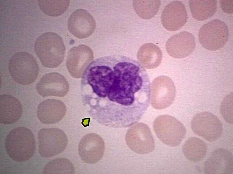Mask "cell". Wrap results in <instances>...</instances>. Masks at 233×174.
Listing matches in <instances>:
<instances>
[{
	"label": "cell",
	"instance_id": "6da1fadb",
	"mask_svg": "<svg viewBox=\"0 0 233 174\" xmlns=\"http://www.w3.org/2000/svg\"><path fill=\"white\" fill-rule=\"evenodd\" d=\"M34 50L42 64L45 67L53 68L63 61L65 47L61 37L52 32L44 33L36 39Z\"/></svg>",
	"mask_w": 233,
	"mask_h": 174
},
{
	"label": "cell",
	"instance_id": "7a4b0ae2",
	"mask_svg": "<svg viewBox=\"0 0 233 174\" xmlns=\"http://www.w3.org/2000/svg\"><path fill=\"white\" fill-rule=\"evenodd\" d=\"M6 153L13 160L19 162L31 158L36 150L34 136L29 129L18 127L11 130L5 140Z\"/></svg>",
	"mask_w": 233,
	"mask_h": 174
},
{
	"label": "cell",
	"instance_id": "3957f363",
	"mask_svg": "<svg viewBox=\"0 0 233 174\" xmlns=\"http://www.w3.org/2000/svg\"><path fill=\"white\" fill-rule=\"evenodd\" d=\"M8 68L13 79L22 85L33 83L38 74V66L35 58L25 52H18L12 56L9 61Z\"/></svg>",
	"mask_w": 233,
	"mask_h": 174
},
{
	"label": "cell",
	"instance_id": "277c9868",
	"mask_svg": "<svg viewBox=\"0 0 233 174\" xmlns=\"http://www.w3.org/2000/svg\"><path fill=\"white\" fill-rule=\"evenodd\" d=\"M154 132L158 139L171 147L179 145L185 137L186 130L183 124L175 117L169 115L159 116L153 123Z\"/></svg>",
	"mask_w": 233,
	"mask_h": 174
},
{
	"label": "cell",
	"instance_id": "5b68a950",
	"mask_svg": "<svg viewBox=\"0 0 233 174\" xmlns=\"http://www.w3.org/2000/svg\"><path fill=\"white\" fill-rule=\"evenodd\" d=\"M229 36L227 24L218 19H213L204 24L198 33L199 39L202 46L211 51L222 48L227 42Z\"/></svg>",
	"mask_w": 233,
	"mask_h": 174
},
{
	"label": "cell",
	"instance_id": "8992f818",
	"mask_svg": "<svg viewBox=\"0 0 233 174\" xmlns=\"http://www.w3.org/2000/svg\"><path fill=\"white\" fill-rule=\"evenodd\" d=\"M38 140L39 153L45 158L60 154L65 150L68 143L65 133L56 128L40 129L38 133Z\"/></svg>",
	"mask_w": 233,
	"mask_h": 174
},
{
	"label": "cell",
	"instance_id": "52a82bcc",
	"mask_svg": "<svg viewBox=\"0 0 233 174\" xmlns=\"http://www.w3.org/2000/svg\"><path fill=\"white\" fill-rule=\"evenodd\" d=\"M125 140L129 148L139 154H147L154 150V139L148 126L143 123H136L128 130Z\"/></svg>",
	"mask_w": 233,
	"mask_h": 174
},
{
	"label": "cell",
	"instance_id": "ba28073f",
	"mask_svg": "<svg viewBox=\"0 0 233 174\" xmlns=\"http://www.w3.org/2000/svg\"><path fill=\"white\" fill-rule=\"evenodd\" d=\"M190 126L195 133L209 142L217 140L223 132V125L218 118L208 112L195 115L191 120Z\"/></svg>",
	"mask_w": 233,
	"mask_h": 174
},
{
	"label": "cell",
	"instance_id": "9c48e42d",
	"mask_svg": "<svg viewBox=\"0 0 233 174\" xmlns=\"http://www.w3.org/2000/svg\"><path fill=\"white\" fill-rule=\"evenodd\" d=\"M176 94V88L172 79L166 76H158L151 85V104L156 109L167 108L173 102Z\"/></svg>",
	"mask_w": 233,
	"mask_h": 174
},
{
	"label": "cell",
	"instance_id": "30bf717a",
	"mask_svg": "<svg viewBox=\"0 0 233 174\" xmlns=\"http://www.w3.org/2000/svg\"><path fill=\"white\" fill-rule=\"evenodd\" d=\"M93 59V52L88 46L81 45L72 48L68 52L66 60V65L68 72L74 78L81 77Z\"/></svg>",
	"mask_w": 233,
	"mask_h": 174
},
{
	"label": "cell",
	"instance_id": "8fae6325",
	"mask_svg": "<svg viewBox=\"0 0 233 174\" xmlns=\"http://www.w3.org/2000/svg\"><path fill=\"white\" fill-rule=\"evenodd\" d=\"M105 145L102 138L93 133L85 135L81 139L78 147L79 156L84 162L90 164H95L103 157Z\"/></svg>",
	"mask_w": 233,
	"mask_h": 174
},
{
	"label": "cell",
	"instance_id": "7c38bea8",
	"mask_svg": "<svg viewBox=\"0 0 233 174\" xmlns=\"http://www.w3.org/2000/svg\"><path fill=\"white\" fill-rule=\"evenodd\" d=\"M36 88L38 93L43 97H63L68 92L69 85L64 76L53 72L45 75L37 84Z\"/></svg>",
	"mask_w": 233,
	"mask_h": 174
},
{
	"label": "cell",
	"instance_id": "4fadbf2b",
	"mask_svg": "<svg viewBox=\"0 0 233 174\" xmlns=\"http://www.w3.org/2000/svg\"><path fill=\"white\" fill-rule=\"evenodd\" d=\"M68 28L70 32L76 37L84 39L90 36L96 26L95 20L86 10L79 9L75 11L68 19Z\"/></svg>",
	"mask_w": 233,
	"mask_h": 174
},
{
	"label": "cell",
	"instance_id": "5bb4252c",
	"mask_svg": "<svg viewBox=\"0 0 233 174\" xmlns=\"http://www.w3.org/2000/svg\"><path fill=\"white\" fill-rule=\"evenodd\" d=\"M204 170L205 174H232V153L223 148L215 150L205 162Z\"/></svg>",
	"mask_w": 233,
	"mask_h": 174
},
{
	"label": "cell",
	"instance_id": "9a60e30c",
	"mask_svg": "<svg viewBox=\"0 0 233 174\" xmlns=\"http://www.w3.org/2000/svg\"><path fill=\"white\" fill-rule=\"evenodd\" d=\"M195 46L193 35L190 32L183 31L170 37L165 45L167 52L172 57L177 59L185 58L190 55Z\"/></svg>",
	"mask_w": 233,
	"mask_h": 174
},
{
	"label": "cell",
	"instance_id": "2e32d148",
	"mask_svg": "<svg viewBox=\"0 0 233 174\" xmlns=\"http://www.w3.org/2000/svg\"><path fill=\"white\" fill-rule=\"evenodd\" d=\"M188 17L184 4L178 1L168 3L164 9L161 15L162 23L170 31L179 30L186 23Z\"/></svg>",
	"mask_w": 233,
	"mask_h": 174
},
{
	"label": "cell",
	"instance_id": "e0dca14e",
	"mask_svg": "<svg viewBox=\"0 0 233 174\" xmlns=\"http://www.w3.org/2000/svg\"><path fill=\"white\" fill-rule=\"evenodd\" d=\"M66 108L61 100L49 99L44 100L38 105L37 115L39 120L45 124L56 123L61 120L66 115Z\"/></svg>",
	"mask_w": 233,
	"mask_h": 174
},
{
	"label": "cell",
	"instance_id": "ac0fdd59",
	"mask_svg": "<svg viewBox=\"0 0 233 174\" xmlns=\"http://www.w3.org/2000/svg\"><path fill=\"white\" fill-rule=\"evenodd\" d=\"M22 113V108L20 101L8 94L0 96V122L5 124H13L18 121Z\"/></svg>",
	"mask_w": 233,
	"mask_h": 174
},
{
	"label": "cell",
	"instance_id": "d6986e66",
	"mask_svg": "<svg viewBox=\"0 0 233 174\" xmlns=\"http://www.w3.org/2000/svg\"><path fill=\"white\" fill-rule=\"evenodd\" d=\"M162 57L160 48L151 43H147L141 46L137 54L138 61L147 69L157 67L161 62Z\"/></svg>",
	"mask_w": 233,
	"mask_h": 174
},
{
	"label": "cell",
	"instance_id": "ffe728a7",
	"mask_svg": "<svg viewBox=\"0 0 233 174\" xmlns=\"http://www.w3.org/2000/svg\"><path fill=\"white\" fill-rule=\"evenodd\" d=\"M182 151L188 160L196 163L204 159L207 152V146L202 139L192 137L185 142L182 147Z\"/></svg>",
	"mask_w": 233,
	"mask_h": 174
},
{
	"label": "cell",
	"instance_id": "44dd1931",
	"mask_svg": "<svg viewBox=\"0 0 233 174\" xmlns=\"http://www.w3.org/2000/svg\"><path fill=\"white\" fill-rule=\"evenodd\" d=\"M188 3L193 17L199 21L211 17L217 10V1L215 0H191Z\"/></svg>",
	"mask_w": 233,
	"mask_h": 174
},
{
	"label": "cell",
	"instance_id": "7402d4cb",
	"mask_svg": "<svg viewBox=\"0 0 233 174\" xmlns=\"http://www.w3.org/2000/svg\"><path fill=\"white\" fill-rule=\"evenodd\" d=\"M134 9L141 18L148 19L153 18L157 13L161 4L160 0H133Z\"/></svg>",
	"mask_w": 233,
	"mask_h": 174
},
{
	"label": "cell",
	"instance_id": "603a6c76",
	"mask_svg": "<svg viewBox=\"0 0 233 174\" xmlns=\"http://www.w3.org/2000/svg\"><path fill=\"white\" fill-rule=\"evenodd\" d=\"M75 173L74 167L68 159L63 157L55 158L47 163L43 170V174H73Z\"/></svg>",
	"mask_w": 233,
	"mask_h": 174
},
{
	"label": "cell",
	"instance_id": "cb8c5ba5",
	"mask_svg": "<svg viewBox=\"0 0 233 174\" xmlns=\"http://www.w3.org/2000/svg\"><path fill=\"white\" fill-rule=\"evenodd\" d=\"M69 0H38L40 10L48 16L58 17L63 14L67 9Z\"/></svg>",
	"mask_w": 233,
	"mask_h": 174
},
{
	"label": "cell",
	"instance_id": "d4e9b609",
	"mask_svg": "<svg viewBox=\"0 0 233 174\" xmlns=\"http://www.w3.org/2000/svg\"><path fill=\"white\" fill-rule=\"evenodd\" d=\"M232 93L228 95L224 98L221 104L220 112L221 115L224 120L228 123L232 124L233 119V107L232 102L231 103V100H232Z\"/></svg>",
	"mask_w": 233,
	"mask_h": 174
},
{
	"label": "cell",
	"instance_id": "484cf974",
	"mask_svg": "<svg viewBox=\"0 0 233 174\" xmlns=\"http://www.w3.org/2000/svg\"><path fill=\"white\" fill-rule=\"evenodd\" d=\"M220 5L222 10L225 12L233 13V0H221Z\"/></svg>",
	"mask_w": 233,
	"mask_h": 174
}]
</instances>
